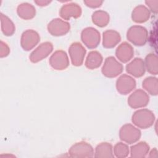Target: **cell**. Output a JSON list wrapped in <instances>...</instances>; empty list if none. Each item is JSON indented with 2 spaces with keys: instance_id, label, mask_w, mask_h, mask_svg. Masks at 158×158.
Instances as JSON below:
<instances>
[{
  "instance_id": "1",
  "label": "cell",
  "mask_w": 158,
  "mask_h": 158,
  "mask_svg": "<svg viewBox=\"0 0 158 158\" xmlns=\"http://www.w3.org/2000/svg\"><path fill=\"white\" fill-rule=\"evenodd\" d=\"M155 118V115L151 110L148 109H141L134 112L131 121L138 128L146 129L154 124Z\"/></svg>"
},
{
  "instance_id": "2",
  "label": "cell",
  "mask_w": 158,
  "mask_h": 158,
  "mask_svg": "<svg viewBox=\"0 0 158 158\" xmlns=\"http://www.w3.org/2000/svg\"><path fill=\"white\" fill-rule=\"evenodd\" d=\"M127 38L135 46H143L148 41V32L143 26L134 25L128 30Z\"/></svg>"
},
{
  "instance_id": "3",
  "label": "cell",
  "mask_w": 158,
  "mask_h": 158,
  "mask_svg": "<svg viewBox=\"0 0 158 158\" xmlns=\"http://www.w3.org/2000/svg\"><path fill=\"white\" fill-rule=\"evenodd\" d=\"M123 65L117 59L110 56L105 59L101 72L106 77L114 78L117 77L123 72Z\"/></svg>"
},
{
  "instance_id": "4",
  "label": "cell",
  "mask_w": 158,
  "mask_h": 158,
  "mask_svg": "<svg viewBox=\"0 0 158 158\" xmlns=\"http://www.w3.org/2000/svg\"><path fill=\"white\" fill-rule=\"evenodd\" d=\"M141 135V131L130 123L125 124L119 131L120 139L128 144L136 143L139 139Z\"/></svg>"
},
{
  "instance_id": "5",
  "label": "cell",
  "mask_w": 158,
  "mask_h": 158,
  "mask_svg": "<svg viewBox=\"0 0 158 158\" xmlns=\"http://www.w3.org/2000/svg\"><path fill=\"white\" fill-rule=\"evenodd\" d=\"M69 154L72 157H92L94 156V150L88 143L80 141L70 147Z\"/></svg>"
},
{
  "instance_id": "6",
  "label": "cell",
  "mask_w": 158,
  "mask_h": 158,
  "mask_svg": "<svg viewBox=\"0 0 158 158\" xmlns=\"http://www.w3.org/2000/svg\"><path fill=\"white\" fill-rule=\"evenodd\" d=\"M81 39L87 48L89 49H94L96 48L100 43V33L96 28L87 27L81 31Z\"/></svg>"
},
{
  "instance_id": "7",
  "label": "cell",
  "mask_w": 158,
  "mask_h": 158,
  "mask_svg": "<svg viewBox=\"0 0 158 158\" xmlns=\"http://www.w3.org/2000/svg\"><path fill=\"white\" fill-rule=\"evenodd\" d=\"M149 102V96L144 90L138 89L132 93L128 98V105L133 109L146 106Z\"/></svg>"
},
{
  "instance_id": "8",
  "label": "cell",
  "mask_w": 158,
  "mask_h": 158,
  "mask_svg": "<svg viewBox=\"0 0 158 158\" xmlns=\"http://www.w3.org/2000/svg\"><path fill=\"white\" fill-rule=\"evenodd\" d=\"M47 28L51 35L59 36L67 33L70 30V25L69 22L57 18L52 20L48 23Z\"/></svg>"
},
{
  "instance_id": "9",
  "label": "cell",
  "mask_w": 158,
  "mask_h": 158,
  "mask_svg": "<svg viewBox=\"0 0 158 158\" xmlns=\"http://www.w3.org/2000/svg\"><path fill=\"white\" fill-rule=\"evenodd\" d=\"M86 49L83 45L78 42L72 43L69 48V53L72 64L75 66H80L83 64L86 54Z\"/></svg>"
},
{
  "instance_id": "10",
  "label": "cell",
  "mask_w": 158,
  "mask_h": 158,
  "mask_svg": "<svg viewBox=\"0 0 158 158\" xmlns=\"http://www.w3.org/2000/svg\"><path fill=\"white\" fill-rule=\"evenodd\" d=\"M49 64L55 70H62L69 65V60L66 52L62 50L54 52L49 58Z\"/></svg>"
},
{
  "instance_id": "11",
  "label": "cell",
  "mask_w": 158,
  "mask_h": 158,
  "mask_svg": "<svg viewBox=\"0 0 158 158\" xmlns=\"http://www.w3.org/2000/svg\"><path fill=\"white\" fill-rule=\"evenodd\" d=\"M53 46L51 42H44L38 46L29 56L32 63H37L48 57L52 51Z\"/></svg>"
},
{
  "instance_id": "12",
  "label": "cell",
  "mask_w": 158,
  "mask_h": 158,
  "mask_svg": "<svg viewBox=\"0 0 158 158\" xmlns=\"http://www.w3.org/2000/svg\"><path fill=\"white\" fill-rule=\"evenodd\" d=\"M40 41L39 34L33 30L25 31L21 36L20 44L25 51L32 49Z\"/></svg>"
},
{
  "instance_id": "13",
  "label": "cell",
  "mask_w": 158,
  "mask_h": 158,
  "mask_svg": "<svg viewBox=\"0 0 158 158\" xmlns=\"http://www.w3.org/2000/svg\"><path fill=\"white\" fill-rule=\"evenodd\" d=\"M136 87V81L131 76L127 74L121 75L116 81V88L121 94H127Z\"/></svg>"
},
{
  "instance_id": "14",
  "label": "cell",
  "mask_w": 158,
  "mask_h": 158,
  "mask_svg": "<svg viewBox=\"0 0 158 158\" xmlns=\"http://www.w3.org/2000/svg\"><path fill=\"white\" fill-rule=\"evenodd\" d=\"M59 15L63 19L67 20L71 17L77 19L81 15V8L76 3L66 4L60 8Z\"/></svg>"
},
{
  "instance_id": "15",
  "label": "cell",
  "mask_w": 158,
  "mask_h": 158,
  "mask_svg": "<svg viewBox=\"0 0 158 158\" xmlns=\"http://www.w3.org/2000/svg\"><path fill=\"white\" fill-rule=\"evenodd\" d=\"M126 70L129 74L136 78L143 76L146 72L144 60L139 57L135 58L126 65Z\"/></svg>"
},
{
  "instance_id": "16",
  "label": "cell",
  "mask_w": 158,
  "mask_h": 158,
  "mask_svg": "<svg viewBox=\"0 0 158 158\" xmlns=\"http://www.w3.org/2000/svg\"><path fill=\"white\" fill-rule=\"evenodd\" d=\"M115 55L120 61L126 63L133 57L134 50L131 44L127 42H123L117 47Z\"/></svg>"
},
{
  "instance_id": "17",
  "label": "cell",
  "mask_w": 158,
  "mask_h": 158,
  "mask_svg": "<svg viewBox=\"0 0 158 158\" xmlns=\"http://www.w3.org/2000/svg\"><path fill=\"white\" fill-rule=\"evenodd\" d=\"M121 40L120 34L113 30H106L103 33L102 46L106 48L115 47Z\"/></svg>"
},
{
  "instance_id": "18",
  "label": "cell",
  "mask_w": 158,
  "mask_h": 158,
  "mask_svg": "<svg viewBox=\"0 0 158 158\" xmlns=\"http://www.w3.org/2000/svg\"><path fill=\"white\" fill-rule=\"evenodd\" d=\"M149 10L143 5L136 6L131 14V19L136 23H142L148 21L150 17Z\"/></svg>"
},
{
  "instance_id": "19",
  "label": "cell",
  "mask_w": 158,
  "mask_h": 158,
  "mask_svg": "<svg viewBox=\"0 0 158 158\" xmlns=\"http://www.w3.org/2000/svg\"><path fill=\"white\" fill-rule=\"evenodd\" d=\"M94 156L95 157H102V158L114 157L112 144L107 142H103L100 143L96 146L95 149V152H94Z\"/></svg>"
},
{
  "instance_id": "20",
  "label": "cell",
  "mask_w": 158,
  "mask_h": 158,
  "mask_svg": "<svg viewBox=\"0 0 158 158\" xmlns=\"http://www.w3.org/2000/svg\"><path fill=\"white\" fill-rule=\"evenodd\" d=\"M102 62V57L100 52L96 51H92L88 54L86 60L85 66L91 70L98 68Z\"/></svg>"
},
{
  "instance_id": "21",
  "label": "cell",
  "mask_w": 158,
  "mask_h": 158,
  "mask_svg": "<svg viewBox=\"0 0 158 158\" xmlns=\"http://www.w3.org/2000/svg\"><path fill=\"white\" fill-rule=\"evenodd\" d=\"M18 15L24 19L30 20L35 16V8L30 4L22 3L17 7V9Z\"/></svg>"
},
{
  "instance_id": "22",
  "label": "cell",
  "mask_w": 158,
  "mask_h": 158,
  "mask_svg": "<svg viewBox=\"0 0 158 158\" xmlns=\"http://www.w3.org/2000/svg\"><path fill=\"white\" fill-rule=\"evenodd\" d=\"M149 146L144 141H141L130 148V155L132 157H144L149 153Z\"/></svg>"
},
{
  "instance_id": "23",
  "label": "cell",
  "mask_w": 158,
  "mask_h": 158,
  "mask_svg": "<svg viewBox=\"0 0 158 158\" xmlns=\"http://www.w3.org/2000/svg\"><path fill=\"white\" fill-rule=\"evenodd\" d=\"M144 65L146 70L152 75H156L158 73V59L155 54L150 53L145 58Z\"/></svg>"
},
{
  "instance_id": "24",
  "label": "cell",
  "mask_w": 158,
  "mask_h": 158,
  "mask_svg": "<svg viewBox=\"0 0 158 158\" xmlns=\"http://www.w3.org/2000/svg\"><path fill=\"white\" fill-rule=\"evenodd\" d=\"M93 23L99 27H106L109 22V15L104 10H96L92 15Z\"/></svg>"
},
{
  "instance_id": "25",
  "label": "cell",
  "mask_w": 158,
  "mask_h": 158,
  "mask_svg": "<svg viewBox=\"0 0 158 158\" xmlns=\"http://www.w3.org/2000/svg\"><path fill=\"white\" fill-rule=\"evenodd\" d=\"M143 88L150 94L157 95L158 93V80L156 77H149L143 81Z\"/></svg>"
},
{
  "instance_id": "26",
  "label": "cell",
  "mask_w": 158,
  "mask_h": 158,
  "mask_svg": "<svg viewBox=\"0 0 158 158\" xmlns=\"http://www.w3.org/2000/svg\"><path fill=\"white\" fill-rule=\"evenodd\" d=\"M1 30L6 36H11L15 32V26L13 22L7 16L1 14Z\"/></svg>"
},
{
  "instance_id": "27",
  "label": "cell",
  "mask_w": 158,
  "mask_h": 158,
  "mask_svg": "<svg viewBox=\"0 0 158 158\" xmlns=\"http://www.w3.org/2000/svg\"><path fill=\"white\" fill-rule=\"evenodd\" d=\"M129 148L127 144L119 142L117 143L114 148V154L118 158L126 157L129 154Z\"/></svg>"
},
{
  "instance_id": "28",
  "label": "cell",
  "mask_w": 158,
  "mask_h": 158,
  "mask_svg": "<svg viewBox=\"0 0 158 158\" xmlns=\"http://www.w3.org/2000/svg\"><path fill=\"white\" fill-rule=\"evenodd\" d=\"M145 3L149 7L151 11L153 13H157V9H158V1H146Z\"/></svg>"
},
{
  "instance_id": "29",
  "label": "cell",
  "mask_w": 158,
  "mask_h": 158,
  "mask_svg": "<svg viewBox=\"0 0 158 158\" xmlns=\"http://www.w3.org/2000/svg\"><path fill=\"white\" fill-rule=\"evenodd\" d=\"M83 2L89 7L97 8L100 7L103 2L100 1H84Z\"/></svg>"
},
{
  "instance_id": "30",
  "label": "cell",
  "mask_w": 158,
  "mask_h": 158,
  "mask_svg": "<svg viewBox=\"0 0 158 158\" xmlns=\"http://www.w3.org/2000/svg\"><path fill=\"white\" fill-rule=\"evenodd\" d=\"M9 48L8 46L4 43L3 41H1V57L7 56L9 53Z\"/></svg>"
},
{
  "instance_id": "31",
  "label": "cell",
  "mask_w": 158,
  "mask_h": 158,
  "mask_svg": "<svg viewBox=\"0 0 158 158\" xmlns=\"http://www.w3.org/2000/svg\"><path fill=\"white\" fill-rule=\"evenodd\" d=\"M35 2L40 6H47L48 4H49L51 2V1H35Z\"/></svg>"
},
{
  "instance_id": "32",
  "label": "cell",
  "mask_w": 158,
  "mask_h": 158,
  "mask_svg": "<svg viewBox=\"0 0 158 158\" xmlns=\"http://www.w3.org/2000/svg\"><path fill=\"white\" fill-rule=\"evenodd\" d=\"M157 155V150L156 148H154L149 152V157H156Z\"/></svg>"
}]
</instances>
